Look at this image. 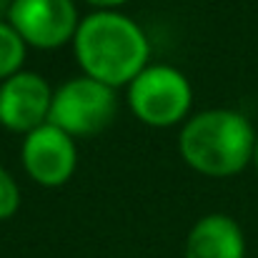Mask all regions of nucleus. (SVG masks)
<instances>
[{
	"label": "nucleus",
	"instance_id": "1",
	"mask_svg": "<svg viewBox=\"0 0 258 258\" xmlns=\"http://www.w3.org/2000/svg\"><path fill=\"white\" fill-rule=\"evenodd\" d=\"M73 53L83 76L118 90L148 66L151 43L133 18L118 10H95L81 20Z\"/></svg>",
	"mask_w": 258,
	"mask_h": 258
},
{
	"label": "nucleus",
	"instance_id": "2",
	"mask_svg": "<svg viewBox=\"0 0 258 258\" xmlns=\"http://www.w3.org/2000/svg\"><path fill=\"white\" fill-rule=\"evenodd\" d=\"M256 136L243 113L208 108L185 120L178 136V151L193 171L211 178H228L253 161Z\"/></svg>",
	"mask_w": 258,
	"mask_h": 258
},
{
	"label": "nucleus",
	"instance_id": "3",
	"mask_svg": "<svg viewBox=\"0 0 258 258\" xmlns=\"http://www.w3.org/2000/svg\"><path fill=\"white\" fill-rule=\"evenodd\" d=\"M128 105L141 123L151 128H171L188 115L193 88L173 66H146L128 83Z\"/></svg>",
	"mask_w": 258,
	"mask_h": 258
},
{
	"label": "nucleus",
	"instance_id": "4",
	"mask_svg": "<svg viewBox=\"0 0 258 258\" xmlns=\"http://www.w3.org/2000/svg\"><path fill=\"white\" fill-rule=\"evenodd\" d=\"M118 113L115 88L93 81L88 76L71 78L53 90L48 123L58 125L73 138H88L105 131Z\"/></svg>",
	"mask_w": 258,
	"mask_h": 258
},
{
	"label": "nucleus",
	"instance_id": "5",
	"mask_svg": "<svg viewBox=\"0 0 258 258\" xmlns=\"http://www.w3.org/2000/svg\"><path fill=\"white\" fill-rule=\"evenodd\" d=\"M8 23L30 48L55 50L73 43L81 25L73 0H10Z\"/></svg>",
	"mask_w": 258,
	"mask_h": 258
},
{
	"label": "nucleus",
	"instance_id": "6",
	"mask_svg": "<svg viewBox=\"0 0 258 258\" xmlns=\"http://www.w3.org/2000/svg\"><path fill=\"white\" fill-rule=\"evenodd\" d=\"M25 173L43 188H58L68 183L78 166L76 138L53 123H43L30 131L20 148Z\"/></svg>",
	"mask_w": 258,
	"mask_h": 258
},
{
	"label": "nucleus",
	"instance_id": "7",
	"mask_svg": "<svg viewBox=\"0 0 258 258\" xmlns=\"http://www.w3.org/2000/svg\"><path fill=\"white\" fill-rule=\"evenodd\" d=\"M53 88L33 71H20L0 83V125L10 133L28 136L48 123Z\"/></svg>",
	"mask_w": 258,
	"mask_h": 258
},
{
	"label": "nucleus",
	"instance_id": "8",
	"mask_svg": "<svg viewBox=\"0 0 258 258\" xmlns=\"http://www.w3.org/2000/svg\"><path fill=\"white\" fill-rule=\"evenodd\" d=\"M185 258H246L241 226L226 213H211L193 223L185 238Z\"/></svg>",
	"mask_w": 258,
	"mask_h": 258
},
{
	"label": "nucleus",
	"instance_id": "9",
	"mask_svg": "<svg viewBox=\"0 0 258 258\" xmlns=\"http://www.w3.org/2000/svg\"><path fill=\"white\" fill-rule=\"evenodd\" d=\"M25 55H28L25 40L8 20H0V83L23 71Z\"/></svg>",
	"mask_w": 258,
	"mask_h": 258
},
{
	"label": "nucleus",
	"instance_id": "10",
	"mask_svg": "<svg viewBox=\"0 0 258 258\" xmlns=\"http://www.w3.org/2000/svg\"><path fill=\"white\" fill-rule=\"evenodd\" d=\"M20 208V188L15 178L0 166V221L15 216Z\"/></svg>",
	"mask_w": 258,
	"mask_h": 258
},
{
	"label": "nucleus",
	"instance_id": "11",
	"mask_svg": "<svg viewBox=\"0 0 258 258\" xmlns=\"http://www.w3.org/2000/svg\"><path fill=\"white\" fill-rule=\"evenodd\" d=\"M83 3L98 8V10H115L118 5H123V3H128V0H83Z\"/></svg>",
	"mask_w": 258,
	"mask_h": 258
},
{
	"label": "nucleus",
	"instance_id": "12",
	"mask_svg": "<svg viewBox=\"0 0 258 258\" xmlns=\"http://www.w3.org/2000/svg\"><path fill=\"white\" fill-rule=\"evenodd\" d=\"M253 166H256V171H258V136H256V146H253V161H251Z\"/></svg>",
	"mask_w": 258,
	"mask_h": 258
},
{
	"label": "nucleus",
	"instance_id": "13",
	"mask_svg": "<svg viewBox=\"0 0 258 258\" xmlns=\"http://www.w3.org/2000/svg\"><path fill=\"white\" fill-rule=\"evenodd\" d=\"M8 5H10V0H0V15L8 13ZM0 20H3V18H0Z\"/></svg>",
	"mask_w": 258,
	"mask_h": 258
}]
</instances>
